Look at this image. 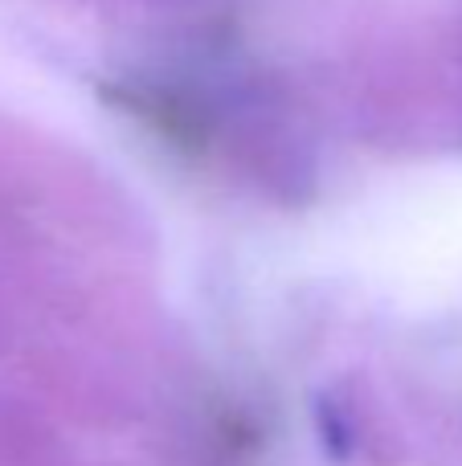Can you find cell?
<instances>
[]
</instances>
